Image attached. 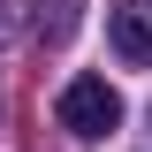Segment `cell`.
I'll list each match as a JSON object with an SVG mask.
<instances>
[{
	"label": "cell",
	"mask_w": 152,
	"mask_h": 152,
	"mask_svg": "<svg viewBox=\"0 0 152 152\" xmlns=\"http://www.w3.org/2000/svg\"><path fill=\"white\" fill-rule=\"evenodd\" d=\"M0 38H8V15H0Z\"/></svg>",
	"instance_id": "3957f363"
},
{
	"label": "cell",
	"mask_w": 152,
	"mask_h": 152,
	"mask_svg": "<svg viewBox=\"0 0 152 152\" xmlns=\"http://www.w3.org/2000/svg\"><path fill=\"white\" fill-rule=\"evenodd\" d=\"M53 114H61L69 137H114V129H122V91H114L107 76H69Z\"/></svg>",
	"instance_id": "6da1fadb"
},
{
	"label": "cell",
	"mask_w": 152,
	"mask_h": 152,
	"mask_svg": "<svg viewBox=\"0 0 152 152\" xmlns=\"http://www.w3.org/2000/svg\"><path fill=\"white\" fill-rule=\"evenodd\" d=\"M107 38H114L122 61L152 69V0H114V8H107Z\"/></svg>",
	"instance_id": "7a4b0ae2"
}]
</instances>
